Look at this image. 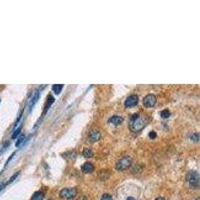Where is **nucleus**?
I'll return each mask as SVG.
<instances>
[{
    "instance_id": "nucleus-1",
    "label": "nucleus",
    "mask_w": 200,
    "mask_h": 200,
    "mask_svg": "<svg viewBox=\"0 0 200 200\" xmlns=\"http://www.w3.org/2000/svg\"><path fill=\"white\" fill-rule=\"evenodd\" d=\"M148 119L145 115L141 114V113H135L132 115L130 122H129V127L133 132H140L145 128Z\"/></svg>"
},
{
    "instance_id": "nucleus-2",
    "label": "nucleus",
    "mask_w": 200,
    "mask_h": 200,
    "mask_svg": "<svg viewBox=\"0 0 200 200\" xmlns=\"http://www.w3.org/2000/svg\"><path fill=\"white\" fill-rule=\"evenodd\" d=\"M131 164H132V158L130 156H123L122 158H120L116 162L115 169L117 171H125L131 166Z\"/></svg>"
},
{
    "instance_id": "nucleus-3",
    "label": "nucleus",
    "mask_w": 200,
    "mask_h": 200,
    "mask_svg": "<svg viewBox=\"0 0 200 200\" xmlns=\"http://www.w3.org/2000/svg\"><path fill=\"white\" fill-rule=\"evenodd\" d=\"M199 174L197 171H190L187 174V181L192 188H197L199 186Z\"/></svg>"
},
{
    "instance_id": "nucleus-4",
    "label": "nucleus",
    "mask_w": 200,
    "mask_h": 200,
    "mask_svg": "<svg viewBox=\"0 0 200 200\" xmlns=\"http://www.w3.org/2000/svg\"><path fill=\"white\" fill-rule=\"evenodd\" d=\"M59 195H60L61 198L63 199H72L75 196L77 195V189L74 188V187H68V188H64L60 191L59 193Z\"/></svg>"
},
{
    "instance_id": "nucleus-5",
    "label": "nucleus",
    "mask_w": 200,
    "mask_h": 200,
    "mask_svg": "<svg viewBox=\"0 0 200 200\" xmlns=\"http://www.w3.org/2000/svg\"><path fill=\"white\" fill-rule=\"evenodd\" d=\"M156 101H157V99H156V96L154 94H147L143 98V105L146 108L153 107L156 104Z\"/></svg>"
},
{
    "instance_id": "nucleus-6",
    "label": "nucleus",
    "mask_w": 200,
    "mask_h": 200,
    "mask_svg": "<svg viewBox=\"0 0 200 200\" xmlns=\"http://www.w3.org/2000/svg\"><path fill=\"white\" fill-rule=\"evenodd\" d=\"M137 103H138V96L136 94H132L126 98L124 105H125L126 108H131L133 106H136Z\"/></svg>"
},
{
    "instance_id": "nucleus-7",
    "label": "nucleus",
    "mask_w": 200,
    "mask_h": 200,
    "mask_svg": "<svg viewBox=\"0 0 200 200\" xmlns=\"http://www.w3.org/2000/svg\"><path fill=\"white\" fill-rule=\"evenodd\" d=\"M100 138H101V133L99 130H97V129H93V130H91L88 134V141L91 143L99 141Z\"/></svg>"
},
{
    "instance_id": "nucleus-8",
    "label": "nucleus",
    "mask_w": 200,
    "mask_h": 200,
    "mask_svg": "<svg viewBox=\"0 0 200 200\" xmlns=\"http://www.w3.org/2000/svg\"><path fill=\"white\" fill-rule=\"evenodd\" d=\"M123 122V117L120 115H114V116H111L109 119H108V123L112 124V125L114 126H118L120 125V124Z\"/></svg>"
},
{
    "instance_id": "nucleus-9",
    "label": "nucleus",
    "mask_w": 200,
    "mask_h": 200,
    "mask_svg": "<svg viewBox=\"0 0 200 200\" xmlns=\"http://www.w3.org/2000/svg\"><path fill=\"white\" fill-rule=\"evenodd\" d=\"M81 170H82V172L85 174L92 173L94 171V166L92 163H90V162H85V163L82 165V167H81Z\"/></svg>"
},
{
    "instance_id": "nucleus-10",
    "label": "nucleus",
    "mask_w": 200,
    "mask_h": 200,
    "mask_svg": "<svg viewBox=\"0 0 200 200\" xmlns=\"http://www.w3.org/2000/svg\"><path fill=\"white\" fill-rule=\"evenodd\" d=\"M83 156L86 158H91L92 156L94 155V152H93V150L91 149V148H88V147H86L83 149V152H82Z\"/></svg>"
},
{
    "instance_id": "nucleus-11",
    "label": "nucleus",
    "mask_w": 200,
    "mask_h": 200,
    "mask_svg": "<svg viewBox=\"0 0 200 200\" xmlns=\"http://www.w3.org/2000/svg\"><path fill=\"white\" fill-rule=\"evenodd\" d=\"M44 199V193L42 191H36L31 197V200H43Z\"/></svg>"
},
{
    "instance_id": "nucleus-12",
    "label": "nucleus",
    "mask_w": 200,
    "mask_h": 200,
    "mask_svg": "<svg viewBox=\"0 0 200 200\" xmlns=\"http://www.w3.org/2000/svg\"><path fill=\"white\" fill-rule=\"evenodd\" d=\"M62 88H63V84H55L52 86V90L54 91V93H56V94L60 93Z\"/></svg>"
},
{
    "instance_id": "nucleus-13",
    "label": "nucleus",
    "mask_w": 200,
    "mask_h": 200,
    "mask_svg": "<svg viewBox=\"0 0 200 200\" xmlns=\"http://www.w3.org/2000/svg\"><path fill=\"white\" fill-rule=\"evenodd\" d=\"M160 116L162 118H164V119H166V118H168L170 116V111L168 109H164V110H162L160 112Z\"/></svg>"
},
{
    "instance_id": "nucleus-14",
    "label": "nucleus",
    "mask_w": 200,
    "mask_h": 200,
    "mask_svg": "<svg viewBox=\"0 0 200 200\" xmlns=\"http://www.w3.org/2000/svg\"><path fill=\"white\" fill-rule=\"evenodd\" d=\"M190 139L193 140L194 142H198V140H199V134L198 132H194L191 136H190Z\"/></svg>"
},
{
    "instance_id": "nucleus-15",
    "label": "nucleus",
    "mask_w": 200,
    "mask_h": 200,
    "mask_svg": "<svg viewBox=\"0 0 200 200\" xmlns=\"http://www.w3.org/2000/svg\"><path fill=\"white\" fill-rule=\"evenodd\" d=\"M100 200H113V198H112V196L110 195V194L104 193L103 195L101 196V199Z\"/></svg>"
},
{
    "instance_id": "nucleus-16",
    "label": "nucleus",
    "mask_w": 200,
    "mask_h": 200,
    "mask_svg": "<svg viewBox=\"0 0 200 200\" xmlns=\"http://www.w3.org/2000/svg\"><path fill=\"white\" fill-rule=\"evenodd\" d=\"M20 131H21V127H19V128L17 129V130H16V131L13 133V135H12V138H15L16 136H18V135H19V133H20Z\"/></svg>"
},
{
    "instance_id": "nucleus-17",
    "label": "nucleus",
    "mask_w": 200,
    "mask_h": 200,
    "mask_svg": "<svg viewBox=\"0 0 200 200\" xmlns=\"http://www.w3.org/2000/svg\"><path fill=\"white\" fill-rule=\"evenodd\" d=\"M23 139H24V136H21V137H20V138L17 140V142H16V144H15L16 146H19V145H20V143L23 141Z\"/></svg>"
},
{
    "instance_id": "nucleus-18",
    "label": "nucleus",
    "mask_w": 200,
    "mask_h": 200,
    "mask_svg": "<svg viewBox=\"0 0 200 200\" xmlns=\"http://www.w3.org/2000/svg\"><path fill=\"white\" fill-rule=\"evenodd\" d=\"M149 137H150V138H152V139L156 138V133H155L154 131H151V132L149 133Z\"/></svg>"
},
{
    "instance_id": "nucleus-19",
    "label": "nucleus",
    "mask_w": 200,
    "mask_h": 200,
    "mask_svg": "<svg viewBox=\"0 0 200 200\" xmlns=\"http://www.w3.org/2000/svg\"><path fill=\"white\" fill-rule=\"evenodd\" d=\"M78 200H87V197H86V196H80L78 198Z\"/></svg>"
},
{
    "instance_id": "nucleus-20",
    "label": "nucleus",
    "mask_w": 200,
    "mask_h": 200,
    "mask_svg": "<svg viewBox=\"0 0 200 200\" xmlns=\"http://www.w3.org/2000/svg\"><path fill=\"white\" fill-rule=\"evenodd\" d=\"M155 200H166L165 198H163V197H157Z\"/></svg>"
},
{
    "instance_id": "nucleus-21",
    "label": "nucleus",
    "mask_w": 200,
    "mask_h": 200,
    "mask_svg": "<svg viewBox=\"0 0 200 200\" xmlns=\"http://www.w3.org/2000/svg\"><path fill=\"white\" fill-rule=\"evenodd\" d=\"M126 200H136V199H135L134 197H128V198H127Z\"/></svg>"
},
{
    "instance_id": "nucleus-22",
    "label": "nucleus",
    "mask_w": 200,
    "mask_h": 200,
    "mask_svg": "<svg viewBox=\"0 0 200 200\" xmlns=\"http://www.w3.org/2000/svg\"><path fill=\"white\" fill-rule=\"evenodd\" d=\"M195 200H200V198H199V197H197V198H196Z\"/></svg>"
}]
</instances>
